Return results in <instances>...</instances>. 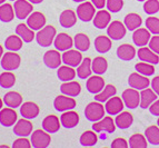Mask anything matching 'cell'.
Returning a JSON list of instances; mask_svg holds the SVG:
<instances>
[{"instance_id": "cell-1", "label": "cell", "mask_w": 159, "mask_h": 148, "mask_svg": "<svg viewBox=\"0 0 159 148\" xmlns=\"http://www.w3.org/2000/svg\"><path fill=\"white\" fill-rule=\"evenodd\" d=\"M56 36V28L49 25V26H45L43 28L38 30L37 34H36V40H37L38 45L41 46V47H49L53 44Z\"/></svg>"}, {"instance_id": "cell-2", "label": "cell", "mask_w": 159, "mask_h": 148, "mask_svg": "<svg viewBox=\"0 0 159 148\" xmlns=\"http://www.w3.org/2000/svg\"><path fill=\"white\" fill-rule=\"evenodd\" d=\"M106 113V109L101 105V103L99 101H93L89 103L85 108V116L89 122L96 123L100 120L101 118H103Z\"/></svg>"}, {"instance_id": "cell-3", "label": "cell", "mask_w": 159, "mask_h": 148, "mask_svg": "<svg viewBox=\"0 0 159 148\" xmlns=\"http://www.w3.org/2000/svg\"><path fill=\"white\" fill-rule=\"evenodd\" d=\"M20 62H21L20 56L16 53V51H8V53H3L2 58L0 60L1 67L7 72L16 70L20 66Z\"/></svg>"}, {"instance_id": "cell-4", "label": "cell", "mask_w": 159, "mask_h": 148, "mask_svg": "<svg viewBox=\"0 0 159 148\" xmlns=\"http://www.w3.org/2000/svg\"><path fill=\"white\" fill-rule=\"evenodd\" d=\"M31 145L34 148H47L51 143V137L46 130L37 129L31 134Z\"/></svg>"}, {"instance_id": "cell-5", "label": "cell", "mask_w": 159, "mask_h": 148, "mask_svg": "<svg viewBox=\"0 0 159 148\" xmlns=\"http://www.w3.org/2000/svg\"><path fill=\"white\" fill-rule=\"evenodd\" d=\"M121 98L125 106L129 109H135L140 105V93L135 88L130 87L129 89L124 90Z\"/></svg>"}, {"instance_id": "cell-6", "label": "cell", "mask_w": 159, "mask_h": 148, "mask_svg": "<svg viewBox=\"0 0 159 148\" xmlns=\"http://www.w3.org/2000/svg\"><path fill=\"white\" fill-rule=\"evenodd\" d=\"M96 15V7L93 2L84 1L77 8V17L84 22H89L93 19Z\"/></svg>"}, {"instance_id": "cell-7", "label": "cell", "mask_w": 159, "mask_h": 148, "mask_svg": "<svg viewBox=\"0 0 159 148\" xmlns=\"http://www.w3.org/2000/svg\"><path fill=\"white\" fill-rule=\"evenodd\" d=\"M127 32V27L125 24H122L119 20L111 21L109 26L107 27V35L111 38L112 40H120L126 36Z\"/></svg>"}, {"instance_id": "cell-8", "label": "cell", "mask_w": 159, "mask_h": 148, "mask_svg": "<svg viewBox=\"0 0 159 148\" xmlns=\"http://www.w3.org/2000/svg\"><path fill=\"white\" fill-rule=\"evenodd\" d=\"M13 9H15L17 18L24 20L28 18V16L32 12L34 7H32V3L28 0H16L13 5Z\"/></svg>"}, {"instance_id": "cell-9", "label": "cell", "mask_w": 159, "mask_h": 148, "mask_svg": "<svg viewBox=\"0 0 159 148\" xmlns=\"http://www.w3.org/2000/svg\"><path fill=\"white\" fill-rule=\"evenodd\" d=\"M76 100H75L74 98H70V96H66V95H60V96H57L55 98V101H53V107L56 109L57 111H61V113H64V111L67 110H71L76 107Z\"/></svg>"}, {"instance_id": "cell-10", "label": "cell", "mask_w": 159, "mask_h": 148, "mask_svg": "<svg viewBox=\"0 0 159 148\" xmlns=\"http://www.w3.org/2000/svg\"><path fill=\"white\" fill-rule=\"evenodd\" d=\"M115 129H116V123L110 116L103 117L98 122L93 123V130H95L96 132H106L108 134H112Z\"/></svg>"}, {"instance_id": "cell-11", "label": "cell", "mask_w": 159, "mask_h": 148, "mask_svg": "<svg viewBox=\"0 0 159 148\" xmlns=\"http://www.w3.org/2000/svg\"><path fill=\"white\" fill-rule=\"evenodd\" d=\"M82 61L81 51L78 49H69L62 53V62L67 66L78 67Z\"/></svg>"}, {"instance_id": "cell-12", "label": "cell", "mask_w": 159, "mask_h": 148, "mask_svg": "<svg viewBox=\"0 0 159 148\" xmlns=\"http://www.w3.org/2000/svg\"><path fill=\"white\" fill-rule=\"evenodd\" d=\"M128 84L131 88H135L137 90H143L149 87L150 81L147 78V76H143L139 72H133V74H130L129 78H128Z\"/></svg>"}, {"instance_id": "cell-13", "label": "cell", "mask_w": 159, "mask_h": 148, "mask_svg": "<svg viewBox=\"0 0 159 148\" xmlns=\"http://www.w3.org/2000/svg\"><path fill=\"white\" fill-rule=\"evenodd\" d=\"M32 124L29 122V119L24 118L17 120V123L13 125V132L15 135L19 136V137H27L32 132Z\"/></svg>"}, {"instance_id": "cell-14", "label": "cell", "mask_w": 159, "mask_h": 148, "mask_svg": "<svg viewBox=\"0 0 159 148\" xmlns=\"http://www.w3.org/2000/svg\"><path fill=\"white\" fill-rule=\"evenodd\" d=\"M43 62L50 69L59 68L62 63V56L59 53V50H48L43 55Z\"/></svg>"}, {"instance_id": "cell-15", "label": "cell", "mask_w": 159, "mask_h": 148, "mask_svg": "<svg viewBox=\"0 0 159 148\" xmlns=\"http://www.w3.org/2000/svg\"><path fill=\"white\" fill-rule=\"evenodd\" d=\"M124 107H125V104H124L122 98L117 97V96H114L110 99H108L106 101V105H105L106 111L111 116H117L119 113H121Z\"/></svg>"}, {"instance_id": "cell-16", "label": "cell", "mask_w": 159, "mask_h": 148, "mask_svg": "<svg viewBox=\"0 0 159 148\" xmlns=\"http://www.w3.org/2000/svg\"><path fill=\"white\" fill-rule=\"evenodd\" d=\"M18 115L15 108H2L0 110V124L5 127H11L17 123Z\"/></svg>"}, {"instance_id": "cell-17", "label": "cell", "mask_w": 159, "mask_h": 148, "mask_svg": "<svg viewBox=\"0 0 159 148\" xmlns=\"http://www.w3.org/2000/svg\"><path fill=\"white\" fill-rule=\"evenodd\" d=\"M27 25L32 30H40L46 26V17L43 13L39 11H32L28 18H27Z\"/></svg>"}, {"instance_id": "cell-18", "label": "cell", "mask_w": 159, "mask_h": 148, "mask_svg": "<svg viewBox=\"0 0 159 148\" xmlns=\"http://www.w3.org/2000/svg\"><path fill=\"white\" fill-rule=\"evenodd\" d=\"M53 46L59 51L69 50L74 46V39L69 35L65 34V32H61V34L56 36L55 41H53Z\"/></svg>"}, {"instance_id": "cell-19", "label": "cell", "mask_w": 159, "mask_h": 148, "mask_svg": "<svg viewBox=\"0 0 159 148\" xmlns=\"http://www.w3.org/2000/svg\"><path fill=\"white\" fill-rule=\"evenodd\" d=\"M86 88L90 94H99L105 88V80L100 75H95L88 78L86 82Z\"/></svg>"}, {"instance_id": "cell-20", "label": "cell", "mask_w": 159, "mask_h": 148, "mask_svg": "<svg viewBox=\"0 0 159 148\" xmlns=\"http://www.w3.org/2000/svg\"><path fill=\"white\" fill-rule=\"evenodd\" d=\"M151 32L149 31L147 28H138L134 31L133 35V41L136 46L138 47H145L146 45L149 44L150 40Z\"/></svg>"}, {"instance_id": "cell-21", "label": "cell", "mask_w": 159, "mask_h": 148, "mask_svg": "<svg viewBox=\"0 0 159 148\" xmlns=\"http://www.w3.org/2000/svg\"><path fill=\"white\" fill-rule=\"evenodd\" d=\"M60 122L61 126H64L67 129H70V128H74L79 124V115L72 109L64 111V114L60 116Z\"/></svg>"}, {"instance_id": "cell-22", "label": "cell", "mask_w": 159, "mask_h": 148, "mask_svg": "<svg viewBox=\"0 0 159 148\" xmlns=\"http://www.w3.org/2000/svg\"><path fill=\"white\" fill-rule=\"evenodd\" d=\"M93 26L98 29H103L107 28L110 24L111 20V16H110V11L107 10H99L98 12H96L95 17H93Z\"/></svg>"}, {"instance_id": "cell-23", "label": "cell", "mask_w": 159, "mask_h": 148, "mask_svg": "<svg viewBox=\"0 0 159 148\" xmlns=\"http://www.w3.org/2000/svg\"><path fill=\"white\" fill-rule=\"evenodd\" d=\"M61 122L59 118L55 115H49L45 117L43 120V129L46 130L49 134H55L60 129Z\"/></svg>"}, {"instance_id": "cell-24", "label": "cell", "mask_w": 159, "mask_h": 148, "mask_svg": "<svg viewBox=\"0 0 159 148\" xmlns=\"http://www.w3.org/2000/svg\"><path fill=\"white\" fill-rule=\"evenodd\" d=\"M137 56L141 61H145V62L152 63V65H157L159 62L158 55L154 53L149 47H140L137 51Z\"/></svg>"}, {"instance_id": "cell-25", "label": "cell", "mask_w": 159, "mask_h": 148, "mask_svg": "<svg viewBox=\"0 0 159 148\" xmlns=\"http://www.w3.org/2000/svg\"><path fill=\"white\" fill-rule=\"evenodd\" d=\"M59 22L64 28H71L77 22V12H75L71 9L62 11L59 17Z\"/></svg>"}, {"instance_id": "cell-26", "label": "cell", "mask_w": 159, "mask_h": 148, "mask_svg": "<svg viewBox=\"0 0 159 148\" xmlns=\"http://www.w3.org/2000/svg\"><path fill=\"white\" fill-rule=\"evenodd\" d=\"M116 53L118 58L125 61L133 60V59L135 58V56L137 55L135 47L131 45H128V44H124V45L119 46V47L117 48Z\"/></svg>"}, {"instance_id": "cell-27", "label": "cell", "mask_w": 159, "mask_h": 148, "mask_svg": "<svg viewBox=\"0 0 159 148\" xmlns=\"http://www.w3.org/2000/svg\"><path fill=\"white\" fill-rule=\"evenodd\" d=\"M20 114L24 118L34 119L39 115V107L32 101H27L20 106Z\"/></svg>"}, {"instance_id": "cell-28", "label": "cell", "mask_w": 159, "mask_h": 148, "mask_svg": "<svg viewBox=\"0 0 159 148\" xmlns=\"http://www.w3.org/2000/svg\"><path fill=\"white\" fill-rule=\"evenodd\" d=\"M60 91L64 95L70 97H77L81 91V86L77 81H65L60 86Z\"/></svg>"}, {"instance_id": "cell-29", "label": "cell", "mask_w": 159, "mask_h": 148, "mask_svg": "<svg viewBox=\"0 0 159 148\" xmlns=\"http://www.w3.org/2000/svg\"><path fill=\"white\" fill-rule=\"evenodd\" d=\"M157 94L154 91V89L145 88L140 91V107L143 109H147L151 106V104L155 100H157Z\"/></svg>"}, {"instance_id": "cell-30", "label": "cell", "mask_w": 159, "mask_h": 148, "mask_svg": "<svg viewBox=\"0 0 159 148\" xmlns=\"http://www.w3.org/2000/svg\"><path fill=\"white\" fill-rule=\"evenodd\" d=\"M112 42L109 36H98L95 39V49L99 53H106L111 49Z\"/></svg>"}, {"instance_id": "cell-31", "label": "cell", "mask_w": 159, "mask_h": 148, "mask_svg": "<svg viewBox=\"0 0 159 148\" xmlns=\"http://www.w3.org/2000/svg\"><path fill=\"white\" fill-rule=\"evenodd\" d=\"M34 31V30H32L28 25H25V24H19L16 27V34L25 42H31L36 38V34Z\"/></svg>"}, {"instance_id": "cell-32", "label": "cell", "mask_w": 159, "mask_h": 148, "mask_svg": "<svg viewBox=\"0 0 159 148\" xmlns=\"http://www.w3.org/2000/svg\"><path fill=\"white\" fill-rule=\"evenodd\" d=\"M115 123H116V126L118 128H120V129H127V128H129L133 125L134 117L128 111H121V113L117 115Z\"/></svg>"}, {"instance_id": "cell-33", "label": "cell", "mask_w": 159, "mask_h": 148, "mask_svg": "<svg viewBox=\"0 0 159 148\" xmlns=\"http://www.w3.org/2000/svg\"><path fill=\"white\" fill-rule=\"evenodd\" d=\"M124 24L127 27V29L130 31H135L136 29H138L139 27L143 24V19L136 12H130L128 13L127 16L125 17V20H124Z\"/></svg>"}, {"instance_id": "cell-34", "label": "cell", "mask_w": 159, "mask_h": 148, "mask_svg": "<svg viewBox=\"0 0 159 148\" xmlns=\"http://www.w3.org/2000/svg\"><path fill=\"white\" fill-rule=\"evenodd\" d=\"M3 103L6 104L7 107L16 109L17 107H20L22 104V97L21 95L17 91H9L3 97Z\"/></svg>"}, {"instance_id": "cell-35", "label": "cell", "mask_w": 159, "mask_h": 148, "mask_svg": "<svg viewBox=\"0 0 159 148\" xmlns=\"http://www.w3.org/2000/svg\"><path fill=\"white\" fill-rule=\"evenodd\" d=\"M91 61H93V60L87 57V58L82 59L81 63L78 66L76 72H77V76L79 77L80 79H87V78H89V77H90L91 72H93V68H91Z\"/></svg>"}, {"instance_id": "cell-36", "label": "cell", "mask_w": 159, "mask_h": 148, "mask_svg": "<svg viewBox=\"0 0 159 148\" xmlns=\"http://www.w3.org/2000/svg\"><path fill=\"white\" fill-rule=\"evenodd\" d=\"M77 72L76 70L74 69V67H70V66H60L58 68V72H57V76H58L59 80L61 81H71V80L75 79V77H76Z\"/></svg>"}, {"instance_id": "cell-37", "label": "cell", "mask_w": 159, "mask_h": 148, "mask_svg": "<svg viewBox=\"0 0 159 148\" xmlns=\"http://www.w3.org/2000/svg\"><path fill=\"white\" fill-rule=\"evenodd\" d=\"M116 93H117V89L115 86H112V85H106L105 88L101 90L100 93L95 95V100L99 101V103H106L108 99L116 96Z\"/></svg>"}, {"instance_id": "cell-38", "label": "cell", "mask_w": 159, "mask_h": 148, "mask_svg": "<svg viewBox=\"0 0 159 148\" xmlns=\"http://www.w3.org/2000/svg\"><path fill=\"white\" fill-rule=\"evenodd\" d=\"M15 16H16V13H15L13 6H11L10 3L0 5V20L2 22H10L13 20Z\"/></svg>"}, {"instance_id": "cell-39", "label": "cell", "mask_w": 159, "mask_h": 148, "mask_svg": "<svg viewBox=\"0 0 159 148\" xmlns=\"http://www.w3.org/2000/svg\"><path fill=\"white\" fill-rule=\"evenodd\" d=\"M22 44H24V40L16 34V35H12V36H9L6 39L5 47L9 51H18L22 48Z\"/></svg>"}, {"instance_id": "cell-40", "label": "cell", "mask_w": 159, "mask_h": 148, "mask_svg": "<svg viewBox=\"0 0 159 148\" xmlns=\"http://www.w3.org/2000/svg\"><path fill=\"white\" fill-rule=\"evenodd\" d=\"M91 68H93V72H95L96 75H103L108 69V62L103 57L99 56L93 58V60L91 61Z\"/></svg>"}, {"instance_id": "cell-41", "label": "cell", "mask_w": 159, "mask_h": 148, "mask_svg": "<svg viewBox=\"0 0 159 148\" xmlns=\"http://www.w3.org/2000/svg\"><path fill=\"white\" fill-rule=\"evenodd\" d=\"M74 46L79 51H87L90 47L89 37L85 34H77L74 38Z\"/></svg>"}, {"instance_id": "cell-42", "label": "cell", "mask_w": 159, "mask_h": 148, "mask_svg": "<svg viewBox=\"0 0 159 148\" xmlns=\"http://www.w3.org/2000/svg\"><path fill=\"white\" fill-rule=\"evenodd\" d=\"M95 130L91 132V130H87L80 136V144L85 147H91V146H95L98 141V137H97V134H95Z\"/></svg>"}, {"instance_id": "cell-43", "label": "cell", "mask_w": 159, "mask_h": 148, "mask_svg": "<svg viewBox=\"0 0 159 148\" xmlns=\"http://www.w3.org/2000/svg\"><path fill=\"white\" fill-rule=\"evenodd\" d=\"M145 136L147 138V141L150 143L151 145L158 146L159 145V127L158 126H149L145 130Z\"/></svg>"}, {"instance_id": "cell-44", "label": "cell", "mask_w": 159, "mask_h": 148, "mask_svg": "<svg viewBox=\"0 0 159 148\" xmlns=\"http://www.w3.org/2000/svg\"><path fill=\"white\" fill-rule=\"evenodd\" d=\"M15 84H16V77L12 72L6 70L5 72L0 75V86L2 88L9 89V88L13 87Z\"/></svg>"}, {"instance_id": "cell-45", "label": "cell", "mask_w": 159, "mask_h": 148, "mask_svg": "<svg viewBox=\"0 0 159 148\" xmlns=\"http://www.w3.org/2000/svg\"><path fill=\"white\" fill-rule=\"evenodd\" d=\"M147 138L141 134H134L129 138V147L131 148H146L147 147Z\"/></svg>"}, {"instance_id": "cell-46", "label": "cell", "mask_w": 159, "mask_h": 148, "mask_svg": "<svg viewBox=\"0 0 159 148\" xmlns=\"http://www.w3.org/2000/svg\"><path fill=\"white\" fill-rule=\"evenodd\" d=\"M136 72H139V74L143 75V76H151V75L155 74V67L152 63H149V62H138L137 65L135 66Z\"/></svg>"}, {"instance_id": "cell-47", "label": "cell", "mask_w": 159, "mask_h": 148, "mask_svg": "<svg viewBox=\"0 0 159 148\" xmlns=\"http://www.w3.org/2000/svg\"><path fill=\"white\" fill-rule=\"evenodd\" d=\"M143 10L147 15H155L159 11V0H146L143 3Z\"/></svg>"}, {"instance_id": "cell-48", "label": "cell", "mask_w": 159, "mask_h": 148, "mask_svg": "<svg viewBox=\"0 0 159 148\" xmlns=\"http://www.w3.org/2000/svg\"><path fill=\"white\" fill-rule=\"evenodd\" d=\"M146 27L152 35H159V18H157V17L147 18Z\"/></svg>"}, {"instance_id": "cell-49", "label": "cell", "mask_w": 159, "mask_h": 148, "mask_svg": "<svg viewBox=\"0 0 159 148\" xmlns=\"http://www.w3.org/2000/svg\"><path fill=\"white\" fill-rule=\"evenodd\" d=\"M107 9L110 12L116 13L120 11L124 7V0H107Z\"/></svg>"}, {"instance_id": "cell-50", "label": "cell", "mask_w": 159, "mask_h": 148, "mask_svg": "<svg viewBox=\"0 0 159 148\" xmlns=\"http://www.w3.org/2000/svg\"><path fill=\"white\" fill-rule=\"evenodd\" d=\"M12 147L13 148H30L31 147V141H29L26 137H20L13 141Z\"/></svg>"}, {"instance_id": "cell-51", "label": "cell", "mask_w": 159, "mask_h": 148, "mask_svg": "<svg viewBox=\"0 0 159 148\" xmlns=\"http://www.w3.org/2000/svg\"><path fill=\"white\" fill-rule=\"evenodd\" d=\"M148 47L150 48L154 53H156L157 55H159V36L158 35H155L154 37L150 38Z\"/></svg>"}, {"instance_id": "cell-52", "label": "cell", "mask_w": 159, "mask_h": 148, "mask_svg": "<svg viewBox=\"0 0 159 148\" xmlns=\"http://www.w3.org/2000/svg\"><path fill=\"white\" fill-rule=\"evenodd\" d=\"M111 148H128L129 147V144L127 143V140L125 138H116V139L112 140L111 143Z\"/></svg>"}, {"instance_id": "cell-53", "label": "cell", "mask_w": 159, "mask_h": 148, "mask_svg": "<svg viewBox=\"0 0 159 148\" xmlns=\"http://www.w3.org/2000/svg\"><path fill=\"white\" fill-rule=\"evenodd\" d=\"M149 111L154 116H159V99H157L151 104V106L149 107Z\"/></svg>"}, {"instance_id": "cell-54", "label": "cell", "mask_w": 159, "mask_h": 148, "mask_svg": "<svg viewBox=\"0 0 159 148\" xmlns=\"http://www.w3.org/2000/svg\"><path fill=\"white\" fill-rule=\"evenodd\" d=\"M151 87H152L155 93L159 96V76L155 77L154 79L151 80Z\"/></svg>"}, {"instance_id": "cell-55", "label": "cell", "mask_w": 159, "mask_h": 148, "mask_svg": "<svg viewBox=\"0 0 159 148\" xmlns=\"http://www.w3.org/2000/svg\"><path fill=\"white\" fill-rule=\"evenodd\" d=\"M91 2L97 9H103L107 3V0H91Z\"/></svg>"}, {"instance_id": "cell-56", "label": "cell", "mask_w": 159, "mask_h": 148, "mask_svg": "<svg viewBox=\"0 0 159 148\" xmlns=\"http://www.w3.org/2000/svg\"><path fill=\"white\" fill-rule=\"evenodd\" d=\"M28 1H30V2L34 5V3H41L43 0H28Z\"/></svg>"}, {"instance_id": "cell-57", "label": "cell", "mask_w": 159, "mask_h": 148, "mask_svg": "<svg viewBox=\"0 0 159 148\" xmlns=\"http://www.w3.org/2000/svg\"><path fill=\"white\" fill-rule=\"evenodd\" d=\"M2 56H3V48H2V46L0 45V60L2 58Z\"/></svg>"}, {"instance_id": "cell-58", "label": "cell", "mask_w": 159, "mask_h": 148, "mask_svg": "<svg viewBox=\"0 0 159 148\" xmlns=\"http://www.w3.org/2000/svg\"><path fill=\"white\" fill-rule=\"evenodd\" d=\"M2 105H3V100L1 99V98H0V110L2 109Z\"/></svg>"}, {"instance_id": "cell-59", "label": "cell", "mask_w": 159, "mask_h": 148, "mask_svg": "<svg viewBox=\"0 0 159 148\" xmlns=\"http://www.w3.org/2000/svg\"><path fill=\"white\" fill-rule=\"evenodd\" d=\"M72 1H75V2H84L86 0H72Z\"/></svg>"}, {"instance_id": "cell-60", "label": "cell", "mask_w": 159, "mask_h": 148, "mask_svg": "<svg viewBox=\"0 0 159 148\" xmlns=\"http://www.w3.org/2000/svg\"><path fill=\"white\" fill-rule=\"evenodd\" d=\"M6 0H0V5H2V3H5Z\"/></svg>"}, {"instance_id": "cell-61", "label": "cell", "mask_w": 159, "mask_h": 148, "mask_svg": "<svg viewBox=\"0 0 159 148\" xmlns=\"http://www.w3.org/2000/svg\"><path fill=\"white\" fill-rule=\"evenodd\" d=\"M157 126H158V127H159V118H158V119H157Z\"/></svg>"}, {"instance_id": "cell-62", "label": "cell", "mask_w": 159, "mask_h": 148, "mask_svg": "<svg viewBox=\"0 0 159 148\" xmlns=\"http://www.w3.org/2000/svg\"><path fill=\"white\" fill-rule=\"evenodd\" d=\"M137 1H139V2H140V1H146V0H137Z\"/></svg>"}, {"instance_id": "cell-63", "label": "cell", "mask_w": 159, "mask_h": 148, "mask_svg": "<svg viewBox=\"0 0 159 148\" xmlns=\"http://www.w3.org/2000/svg\"><path fill=\"white\" fill-rule=\"evenodd\" d=\"M10 1H15V0H10Z\"/></svg>"}]
</instances>
